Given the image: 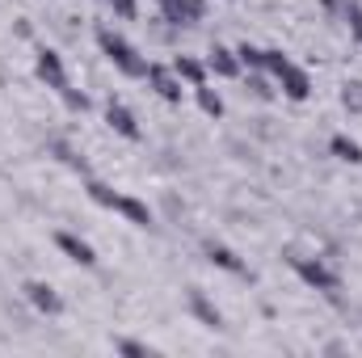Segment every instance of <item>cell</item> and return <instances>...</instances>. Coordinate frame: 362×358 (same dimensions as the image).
Wrapping results in <instances>:
<instances>
[{
  "instance_id": "7",
  "label": "cell",
  "mask_w": 362,
  "mask_h": 358,
  "mask_svg": "<svg viewBox=\"0 0 362 358\" xmlns=\"http://www.w3.org/2000/svg\"><path fill=\"white\" fill-rule=\"evenodd\" d=\"M148 85L160 93L165 101H173V105L181 101V81H177V72H173V68H160V64H152V68H148Z\"/></svg>"
},
{
  "instance_id": "22",
  "label": "cell",
  "mask_w": 362,
  "mask_h": 358,
  "mask_svg": "<svg viewBox=\"0 0 362 358\" xmlns=\"http://www.w3.org/2000/svg\"><path fill=\"white\" fill-rule=\"evenodd\" d=\"M59 97H64V101H68V105H72V110H81V114H85V110H89V97H85V93H76V89H72V85H68V89L59 93Z\"/></svg>"
},
{
  "instance_id": "2",
  "label": "cell",
  "mask_w": 362,
  "mask_h": 358,
  "mask_svg": "<svg viewBox=\"0 0 362 358\" xmlns=\"http://www.w3.org/2000/svg\"><path fill=\"white\" fill-rule=\"evenodd\" d=\"M266 72H270V76H278V85H282V93H286L291 101H303V97L312 93L308 72H303V68H295L282 51H266Z\"/></svg>"
},
{
  "instance_id": "13",
  "label": "cell",
  "mask_w": 362,
  "mask_h": 358,
  "mask_svg": "<svg viewBox=\"0 0 362 358\" xmlns=\"http://www.w3.org/2000/svg\"><path fill=\"white\" fill-rule=\"evenodd\" d=\"M173 72H177V81H189L194 89L206 85V68H202L198 59H189V55H177V59H173Z\"/></svg>"
},
{
  "instance_id": "19",
  "label": "cell",
  "mask_w": 362,
  "mask_h": 358,
  "mask_svg": "<svg viewBox=\"0 0 362 358\" xmlns=\"http://www.w3.org/2000/svg\"><path fill=\"white\" fill-rule=\"evenodd\" d=\"M55 156H59L64 165H72V169H81V173H89V165H85V161H81V156H76L72 148H64V144H55Z\"/></svg>"
},
{
  "instance_id": "11",
  "label": "cell",
  "mask_w": 362,
  "mask_h": 358,
  "mask_svg": "<svg viewBox=\"0 0 362 358\" xmlns=\"http://www.w3.org/2000/svg\"><path fill=\"white\" fill-rule=\"evenodd\" d=\"M211 72H215V76H236V72H240L236 51H228V47H211Z\"/></svg>"
},
{
  "instance_id": "9",
  "label": "cell",
  "mask_w": 362,
  "mask_h": 358,
  "mask_svg": "<svg viewBox=\"0 0 362 358\" xmlns=\"http://www.w3.org/2000/svg\"><path fill=\"white\" fill-rule=\"evenodd\" d=\"M105 122H110L118 135H127V139H139V122H135V114H131L127 105L110 101V105H105Z\"/></svg>"
},
{
  "instance_id": "24",
  "label": "cell",
  "mask_w": 362,
  "mask_h": 358,
  "mask_svg": "<svg viewBox=\"0 0 362 358\" xmlns=\"http://www.w3.org/2000/svg\"><path fill=\"white\" fill-rule=\"evenodd\" d=\"M118 350H122V354H152L144 342H118Z\"/></svg>"
},
{
  "instance_id": "17",
  "label": "cell",
  "mask_w": 362,
  "mask_h": 358,
  "mask_svg": "<svg viewBox=\"0 0 362 358\" xmlns=\"http://www.w3.org/2000/svg\"><path fill=\"white\" fill-rule=\"evenodd\" d=\"M198 105H202V114H211V118H219V114H223V101H219V93L206 89V85H198Z\"/></svg>"
},
{
  "instance_id": "21",
  "label": "cell",
  "mask_w": 362,
  "mask_h": 358,
  "mask_svg": "<svg viewBox=\"0 0 362 358\" xmlns=\"http://www.w3.org/2000/svg\"><path fill=\"white\" fill-rule=\"evenodd\" d=\"M249 89H253V97H262V101H270V97H274L270 81H266V76H257V72L249 76Z\"/></svg>"
},
{
  "instance_id": "10",
  "label": "cell",
  "mask_w": 362,
  "mask_h": 358,
  "mask_svg": "<svg viewBox=\"0 0 362 358\" xmlns=\"http://www.w3.org/2000/svg\"><path fill=\"white\" fill-rule=\"evenodd\" d=\"M55 245H59L72 262H81V266H93V262H97L93 245H89V241H81V236H72V232H59V236H55Z\"/></svg>"
},
{
  "instance_id": "18",
  "label": "cell",
  "mask_w": 362,
  "mask_h": 358,
  "mask_svg": "<svg viewBox=\"0 0 362 358\" xmlns=\"http://www.w3.org/2000/svg\"><path fill=\"white\" fill-rule=\"evenodd\" d=\"M341 101H346V110L362 114V81H350V85H346V93H341Z\"/></svg>"
},
{
  "instance_id": "16",
  "label": "cell",
  "mask_w": 362,
  "mask_h": 358,
  "mask_svg": "<svg viewBox=\"0 0 362 358\" xmlns=\"http://www.w3.org/2000/svg\"><path fill=\"white\" fill-rule=\"evenodd\" d=\"M236 59H240L245 68H253V72H257V68H266V51H262V47H253V42H240Z\"/></svg>"
},
{
  "instance_id": "25",
  "label": "cell",
  "mask_w": 362,
  "mask_h": 358,
  "mask_svg": "<svg viewBox=\"0 0 362 358\" xmlns=\"http://www.w3.org/2000/svg\"><path fill=\"white\" fill-rule=\"evenodd\" d=\"M350 4H354V0H325V8H333V13H346Z\"/></svg>"
},
{
  "instance_id": "6",
  "label": "cell",
  "mask_w": 362,
  "mask_h": 358,
  "mask_svg": "<svg viewBox=\"0 0 362 358\" xmlns=\"http://www.w3.org/2000/svg\"><path fill=\"white\" fill-rule=\"evenodd\" d=\"M38 76H42V81H47V85H51L55 93L68 89V72H64V59H59L55 51H47V47L38 51Z\"/></svg>"
},
{
  "instance_id": "4",
  "label": "cell",
  "mask_w": 362,
  "mask_h": 358,
  "mask_svg": "<svg viewBox=\"0 0 362 358\" xmlns=\"http://www.w3.org/2000/svg\"><path fill=\"white\" fill-rule=\"evenodd\" d=\"M291 266H295V274L308 282V287H316V291H337V274L325 266L320 258L312 262V258H291Z\"/></svg>"
},
{
  "instance_id": "15",
  "label": "cell",
  "mask_w": 362,
  "mask_h": 358,
  "mask_svg": "<svg viewBox=\"0 0 362 358\" xmlns=\"http://www.w3.org/2000/svg\"><path fill=\"white\" fill-rule=\"evenodd\" d=\"M329 148H333V156H337V161H350V165H358V161H362V148L354 144V139H346V135H333V144H329Z\"/></svg>"
},
{
  "instance_id": "3",
  "label": "cell",
  "mask_w": 362,
  "mask_h": 358,
  "mask_svg": "<svg viewBox=\"0 0 362 358\" xmlns=\"http://www.w3.org/2000/svg\"><path fill=\"white\" fill-rule=\"evenodd\" d=\"M89 198L97 207H110V211H122L131 224H139V228H152V211L139 202V198H127V194H114L110 185H101V181H89Z\"/></svg>"
},
{
  "instance_id": "23",
  "label": "cell",
  "mask_w": 362,
  "mask_h": 358,
  "mask_svg": "<svg viewBox=\"0 0 362 358\" xmlns=\"http://www.w3.org/2000/svg\"><path fill=\"white\" fill-rule=\"evenodd\" d=\"M110 8H114L118 17H127V21H135V0H110Z\"/></svg>"
},
{
  "instance_id": "20",
  "label": "cell",
  "mask_w": 362,
  "mask_h": 358,
  "mask_svg": "<svg viewBox=\"0 0 362 358\" xmlns=\"http://www.w3.org/2000/svg\"><path fill=\"white\" fill-rule=\"evenodd\" d=\"M341 17L350 21V34H354V38H358V42H362V4H350V8H346Z\"/></svg>"
},
{
  "instance_id": "12",
  "label": "cell",
  "mask_w": 362,
  "mask_h": 358,
  "mask_svg": "<svg viewBox=\"0 0 362 358\" xmlns=\"http://www.w3.org/2000/svg\"><path fill=\"white\" fill-rule=\"evenodd\" d=\"M189 312H194V316H198L202 325H211V329H219V325H223V316H219V308H215V304H211L206 295H198V291L189 295Z\"/></svg>"
},
{
  "instance_id": "14",
  "label": "cell",
  "mask_w": 362,
  "mask_h": 358,
  "mask_svg": "<svg viewBox=\"0 0 362 358\" xmlns=\"http://www.w3.org/2000/svg\"><path fill=\"white\" fill-rule=\"evenodd\" d=\"M206 258H211L219 270H228V274H249V270H245V262H240L228 245H206Z\"/></svg>"
},
{
  "instance_id": "5",
  "label": "cell",
  "mask_w": 362,
  "mask_h": 358,
  "mask_svg": "<svg viewBox=\"0 0 362 358\" xmlns=\"http://www.w3.org/2000/svg\"><path fill=\"white\" fill-rule=\"evenodd\" d=\"M160 13L169 25H194L206 13V0H160Z\"/></svg>"
},
{
  "instance_id": "8",
  "label": "cell",
  "mask_w": 362,
  "mask_h": 358,
  "mask_svg": "<svg viewBox=\"0 0 362 358\" xmlns=\"http://www.w3.org/2000/svg\"><path fill=\"white\" fill-rule=\"evenodd\" d=\"M25 295H30V304H34L38 312H47V316H59V312H64V299H59L47 282H25Z\"/></svg>"
},
{
  "instance_id": "1",
  "label": "cell",
  "mask_w": 362,
  "mask_h": 358,
  "mask_svg": "<svg viewBox=\"0 0 362 358\" xmlns=\"http://www.w3.org/2000/svg\"><path fill=\"white\" fill-rule=\"evenodd\" d=\"M97 42H101V51L110 55V64H114L122 76H131V81H144V76H148V68H152V64H148V59H144V55H139L122 34H114L110 25H101V30H97Z\"/></svg>"
}]
</instances>
